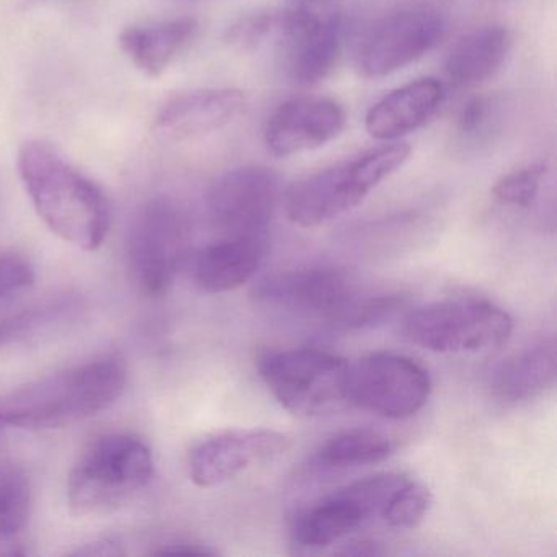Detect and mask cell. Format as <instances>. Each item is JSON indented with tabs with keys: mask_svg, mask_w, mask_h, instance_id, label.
I'll list each match as a JSON object with an SVG mask.
<instances>
[{
	"mask_svg": "<svg viewBox=\"0 0 557 557\" xmlns=\"http://www.w3.org/2000/svg\"><path fill=\"white\" fill-rule=\"evenodd\" d=\"M445 96V84L435 77L412 81L377 100L364 116V128L377 141H400L438 112Z\"/></svg>",
	"mask_w": 557,
	"mask_h": 557,
	"instance_id": "e0dca14e",
	"label": "cell"
},
{
	"mask_svg": "<svg viewBox=\"0 0 557 557\" xmlns=\"http://www.w3.org/2000/svg\"><path fill=\"white\" fill-rule=\"evenodd\" d=\"M253 298L270 308L318 319L341 329L373 327L399 308L397 295L370 293L334 265H308L265 276Z\"/></svg>",
	"mask_w": 557,
	"mask_h": 557,
	"instance_id": "7a4b0ae2",
	"label": "cell"
},
{
	"mask_svg": "<svg viewBox=\"0 0 557 557\" xmlns=\"http://www.w3.org/2000/svg\"><path fill=\"white\" fill-rule=\"evenodd\" d=\"M432 492L422 482L412 478L391 498L381 520L397 530H410L419 527L432 507Z\"/></svg>",
	"mask_w": 557,
	"mask_h": 557,
	"instance_id": "d4e9b609",
	"label": "cell"
},
{
	"mask_svg": "<svg viewBox=\"0 0 557 557\" xmlns=\"http://www.w3.org/2000/svg\"><path fill=\"white\" fill-rule=\"evenodd\" d=\"M190 243L184 210L171 198L148 201L129 231L128 259L133 278L145 295L158 298L174 285Z\"/></svg>",
	"mask_w": 557,
	"mask_h": 557,
	"instance_id": "9c48e42d",
	"label": "cell"
},
{
	"mask_svg": "<svg viewBox=\"0 0 557 557\" xmlns=\"http://www.w3.org/2000/svg\"><path fill=\"white\" fill-rule=\"evenodd\" d=\"M513 321L485 299L458 298L417 308L404 321L403 332L413 345L433 354H479L510 338Z\"/></svg>",
	"mask_w": 557,
	"mask_h": 557,
	"instance_id": "8992f818",
	"label": "cell"
},
{
	"mask_svg": "<svg viewBox=\"0 0 557 557\" xmlns=\"http://www.w3.org/2000/svg\"><path fill=\"white\" fill-rule=\"evenodd\" d=\"M347 115L337 100L301 96L283 102L269 116L263 141L270 154L289 158L314 151L344 133Z\"/></svg>",
	"mask_w": 557,
	"mask_h": 557,
	"instance_id": "5bb4252c",
	"label": "cell"
},
{
	"mask_svg": "<svg viewBox=\"0 0 557 557\" xmlns=\"http://www.w3.org/2000/svg\"><path fill=\"white\" fill-rule=\"evenodd\" d=\"M511 34L504 25H485L462 35L445 61V74L455 89H469L494 77L511 50Z\"/></svg>",
	"mask_w": 557,
	"mask_h": 557,
	"instance_id": "d6986e66",
	"label": "cell"
},
{
	"mask_svg": "<svg viewBox=\"0 0 557 557\" xmlns=\"http://www.w3.org/2000/svg\"><path fill=\"white\" fill-rule=\"evenodd\" d=\"M302 2H315V0H302Z\"/></svg>",
	"mask_w": 557,
	"mask_h": 557,
	"instance_id": "1f68e13d",
	"label": "cell"
},
{
	"mask_svg": "<svg viewBox=\"0 0 557 557\" xmlns=\"http://www.w3.org/2000/svg\"><path fill=\"white\" fill-rule=\"evenodd\" d=\"M448 34L445 17L432 9H407L377 22L357 51L358 73L380 79L435 50Z\"/></svg>",
	"mask_w": 557,
	"mask_h": 557,
	"instance_id": "8fae6325",
	"label": "cell"
},
{
	"mask_svg": "<svg viewBox=\"0 0 557 557\" xmlns=\"http://www.w3.org/2000/svg\"><path fill=\"white\" fill-rule=\"evenodd\" d=\"M123 554H125V550L115 541L100 540L79 547V549L74 550L73 556L115 557L123 556Z\"/></svg>",
	"mask_w": 557,
	"mask_h": 557,
	"instance_id": "f1b7e54d",
	"label": "cell"
},
{
	"mask_svg": "<svg viewBox=\"0 0 557 557\" xmlns=\"http://www.w3.org/2000/svg\"><path fill=\"white\" fill-rule=\"evenodd\" d=\"M280 200L275 172L244 165L224 172L207 197L208 214L224 237L267 236Z\"/></svg>",
	"mask_w": 557,
	"mask_h": 557,
	"instance_id": "7c38bea8",
	"label": "cell"
},
{
	"mask_svg": "<svg viewBox=\"0 0 557 557\" xmlns=\"http://www.w3.org/2000/svg\"><path fill=\"white\" fill-rule=\"evenodd\" d=\"M18 174L38 216L51 233L83 250H97L110 230V205L60 149L41 139L22 145Z\"/></svg>",
	"mask_w": 557,
	"mask_h": 557,
	"instance_id": "6da1fadb",
	"label": "cell"
},
{
	"mask_svg": "<svg viewBox=\"0 0 557 557\" xmlns=\"http://www.w3.org/2000/svg\"><path fill=\"white\" fill-rule=\"evenodd\" d=\"M288 445L286 435L272 429L226 430L191 449L188 474L198 487H216L252 466L276 458Z\"/></svg>",
	"mask_w": 557,
	"mask_h": 557,
	"instance_id": "4fadbf2b",
	"label": "cell"
},
{
	"mask_svg": "<svg viewBox=\"0 0 557 557\" xmlns=\"http://www.w3.org/2000/svg\"><path fill=\"white\" fill-rule=\"evenodd\" d=\"M410 152L407 143H386L295 182L286 190V216L301 227L322 226L344 216L403 169Z\"/></svg>",
	"mask_w": 557,
	"mask_h": 557,
	"instance_id": "277c9868",
	"label": "cell"
},
{
	"mask_svg": "<svg viewBox=\"0 0 557 557\" xmlns=\"http://www.w3.org/2000/svg\"><path fill=\"white\" fill-rule=\"evenodd\" d=\"M409 479L403 472H380L335 488L299 511L293 521V544L302 549H322L338 543L383 517L391 498Z\"/></svg>",
	"mask_w": 557,
	"mask_h": 557,
	"instance_id": "ba28073f",
	"label": "cell"
},
{
	"mask_svg": "<svg viewBox=\"0 0 557 557\" xmlns=\"http://www.w3.org/2000/svg\"><path fill=\"white\" fill-rule=\"evenodd\" d=\"M348 363L319 348L267 351L259 373L270 394L295 416H321L345 400Z\"/></svg>",
	"mask_w": 557,
	"mask_h": 557,
	"instance_id": "52a82bcc",
	"label": "cell"
},
{
	"mask_svg": "<svg viewBox=\"0 0 557 557\" xmlns=\"http://www.w3.org/2000/svg\"><path fill=\"white\" fill-rule=\"evenodd\" d=\"M345 24L341 15L319 17L301 9L296 27L280 50L286 57L289 79L301 87L318 86L331 76L344 51Z\"/></svg>",
	"mask_w": 557,
	"mask_h": 557,
	"instance_id": "2e32d148",
	"label": "cell"
},
{
	"mask_svg": "<svg viewBox=\"0 0 557 557\" xmlns=\"http://www.w3.org/2000/svg\"><path fill=\"white\" fill-rule=\"evenodd\" d=\"M246 107V92L234 87L185 90L165 100L154 128L169 141H190L226 128Z\"/></svg>",
	"mask_w": 557,
	"mask_h": 557,
	"instance_id": "9a60e30c",
	"label": "cell"
},
{
	"mask_svg": "<svg viewBox=\"0 0 557 557\" xmlns=\"http://www.w3.org/2000/svg\"><path fill=\"white\" fill-rule=\"evenodd\" d=\"M267 236L223 237L194 259V280L207 293H227L253 278L265 260Z\"/></svg>",
	"mask_w": 557,
	"mask_h": 557,
	"instance_id": "ac0fdd59",
	"label": "cell"
},
{
	"mask_svg": "<svg viewBox=\"0 0 557 557\" xmlns=\"http://www.w3.org/2000/svg\"><path fill=\"white\" fill-rule=\"evenodd\" d=\"M497 115V103L492 97L475 96L461 107L456 129L462 138L478 139L491 128Z\"/></svg>",
	"mask_w": 557,
	"mask_h": 557,
	"instance_id": "4316f807",
	"label": "cell"
},
{
	"mask_svg": "<svg viewBox=\"0 0 557 557\" xmlns=\"http://www.w3.org/2000/svg\"><path fill=\"white\" fill-rule=\"evenodd\" d=\"M152 472L154 458L148 443L129 433L100 436L71 469V511L79 517L113 513L148 485Z\"/></svg>",
	"mask_w": 557,
	"mask_h": 557,
	"instance_id": "5b68a950",
	"label": "cell"
},
{
	"mask_svg": "<svg viewBox=\"0 0 557 557\" xmlns=\"http://www.w3.org/2000/svg\"><path fill=\"white\" fill-rule=\"evenodd\" d=\"M292 9H273L240 17L226 32V41L239 51H259L260 48L276 45L285 37Z\"/></svg>",
	"mask_w": 557,
	"mask_h": 557,
	"instance_id": "cb8c5ba5",
	"label": "cell"
},
{
	"mask_svg": "<svg viewBox=\"0 0 557 557\" xmlns=\"http://www.w3.org/2000/svg\"><path fill=\"white\" fill-rule=\"evenodd\" d=\"M394 442L380 430L350 429L322 443L311 458L315 471L335 472L376 465L389 458Z\"/></svg>",
	"mask_w": 557,
	"mask_h": 557,
	"instance_id": "7402d4cb",
	"label": "cell"
},
{
	"mask_svg": "<svg viewBox=\"0 0 557 557\" xmlns=\"http://www.w3.org/2000/svg\"><path fill=\"white\" fill-rule=\"evenodd\" d=\"M35 270L17 256L0 257V299L34 285Z\"/></svg>",
	"mask_w": 557,
	"mask_h": 557,
	"instance_id": "83f0119b",
	"label": "cell"
},
{
	"mask_svg": "<svg viewBox=\"0 0 557 557\" xmlns=\"http://www.w3.org/2000/svg\"><path fill=\"white\" fill-rule=\"evenodd\" d=\"M432 377L412 358L371 354L348 363L345 400L383 419L417 416L432 396Z\"/></svg>",
	"mask_w": 557,
	"mask_h": 557,
	"instance_id": "30bf717a",
	"label": "cell"
},
{
	"mask_svg": "<svg viewBox=\"0 0 557 557\" xmlns=\"http://www.w3.org/2000/svg\"><path fill=\"white\" fill-rule=\"evenodd\" d=\"M197 32L198 22L190 17L135 25L122 32L120 47L143 74L159 77L194 41Z\"/></svg>",
	"mask_w": 557,
	"mask_h": 557,
	"instance_id": "ffe728a7",
	"label": "cell"
},
{
	"mask_svg": "<svg viewBox=\"0 0 557 557\" xmlns=\"http://www.w3.org/2000/svg\"><path fill=\"white\" fill-rule=\"evenodd\" d=\"M557 351L554 338H544L511 355L492 374V393L505 404L534 399L556 383Z\"/></svg>",
	"mask_w": 557,
	"mask_h": 557,
	"instance_id": "44dd1931",
	"label": "cell"
},
{
	"mask_svg": "<svg viewBox=\"0 0 557 557\" xmlns=\"http://www.w3.org/2000/svg\"><path fill=\"white\" fill-rule=\"evenodd\" d=\"M128 371L119 357H103L53 374L0 404L14 429H61L97 416L119 400Z\"/></svg>",
	"mask_w": 557,
	"mask_h": 557,
	"instance_id": "3957f363",
	"label": "cell"
},
{
	"mask_svg": "<svg viewBox=\"0 0 557 557\" xmlns=\"http://www.w3.org/2000/svg\"><path fill=\"white\" fill-rule=\"evenodd\" d=\"M546 174L547 168L544 164L524 165L502 175L492 187V195L505 207L530 208L540 195Z\"/></svg>",
	"mask_w": 557,
	"mask_h": 557,
	"instance_id": "484cf974",
	"label": "cell"
},
{
	"mask_svg": "<svg viewBox=\"0 0 557 557\" xmlns=\"http://www.w3.org/2000/svg\"><path fill=\"white\" fill-rule=\"evenodd\" d=\"M154 554H161V556H175V554H181V556H214L218 554L216 549L213 547L205 546V544L197 543H174V544H165L161 549L156 550Z\"/></svg>",
	"mask_w": 557,
	"mask_h": 557,
	"instance_id": "f546056e",
	"label": "cell"
},
{
	"mask_svg": "<svg viewBox=\"0 0 557 557\" xmlns=\"http://www.w3.org/2000/svg\"><path fill=\"white\" fill-rule=\"evenodd\" d=\"M5 429H8V423H5L4 417L0 416V432Z\"/></svg>",
	"mask_w": 557,
	"mask_h": 557,
	"instance_id": "4dcf8cb0",
	"label": "cell"
},
{
	"mask_svg": "<svg viewBox=\"0 0 557 557\" xmlns=\"http://www.w3.org/2000/svg\"><path fill=\"white\" fill-rule=\"evenodd\" d=\"M30 479L17 466H0V537L14 540L28 523Z\"/></svg>",
	"mask_w": 557,
	"mask_h": 557,
	"instance_id": "603a6c76",
	"label": "cell"
}]
</instances>
